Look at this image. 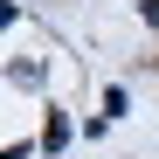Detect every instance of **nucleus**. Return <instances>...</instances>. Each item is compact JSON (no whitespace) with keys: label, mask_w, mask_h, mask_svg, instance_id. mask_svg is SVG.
Masks as SVG:
<instances>
[{"label":"nucleus","mask_w":159,"mask_h":159,"mask_svg":"<svg viewBox=\"0 0 159 159\" xmlns=\"http://www.w3.org/2000/svg\"><path fill=\"white\" fill-rule=\"evenodd\" d=\"M145 21H152V28H159V0H145Z\"/></svg>","instance_id":"1"}]
</instances>
